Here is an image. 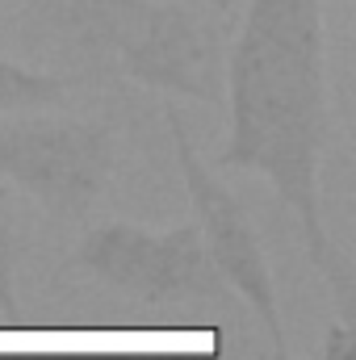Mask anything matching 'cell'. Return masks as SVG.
<instances>
[{
  "label": "cell",
  "instance_id": "obj_4",
  "mask_svg": "<svg viewBox=\"0 0 356 360\" xmlns=\"http://www.w3.org/2000/svg\"><path fill=\"white\" fill-rule=\"evenodd\" d=\"M72 264L89 272L113 293H126L147 306L222 297L227 281L218 276L193 222L172 231H147L134 222H101L80 239Z\"/></svg>",
  "mask_w": 356,
  "mask_h": 360
},
{
  "label": "cell",
  "instance_id": "obj_3",
  "mask_svg": "<svg viewBox=\"0 0 356 360\" xmlns=\"http://www.w3.org/2000/svg\"><path fill=\"white\" fill-rule=\"evenodd\" d=\"M117 143L105 122L38 113L0 126V180L30 193L51 218L80 222L109 188Z\"/></svg>",
  "mask_w": 356,
  "mask_h": 360
},
{
  "label": "cell",
  "instance_id": "obj_8",
  "mask_svg": "<svg viewBox=\"0 0 356 360\" xmlns=\"http://www.w3.org/2000/svg\"><path fill=\"white\" fill-rule=\"evenodd\" d=\"M356 356V327L352 319H331L323 331V360H352Z\"/></svg>",
  "mask_w": 356,
  "mask_h": 360
},
{
  "label": "cell",
  "instance_id": "obj_9",
  "mask_svg": "<svg viewBox=\"0 0 356 360\" xmlns=\"http://www.w3.org/2000/svg\"><path fill=\"white\" fill-rule=\"evenodd\" d=\"M25 360H126V356H25Z\"/></svg>",
  "mask_w": 356,
  "mask_h": 360
},
{
  "label": "cell",
  "instance_id": "obj_10",
  "mask_svg": "<svg viewBox=\"0 0 356 360\" xmlns=\"http://www.w3.org/2000/svg\"><path fill=\"white\" fill-rule=\"evenodd\" d=\"M265 360H298V356H289V348L281 344V348H268V356Z\"/></svg>",
  "mask_w": 356,
  "mask_h": 360
},
{
  "label": "cell",
  "instance_id": "obj_11",
  "mask_svg": "<svg viewBox=\"0 0 356 360\" xmlns=\"http://www.w3.org/2000/svg\"><path fill=\"white\" fill-rule=\"evenodd\" d=\"M210 8H214V13H222V17H227V13H231V8H235V0H210Z\"/></svg>",
  "mask_w": 356,
  "mask_h": 360
},
{
  "label": "cell",
  "instance_id": "obj_6",
  "mask_svg": "<svg viewBox=\"0 0 356 360\" xmlns=\"http://www.w3.org/2000/svg\"><path fill=\"white\" fill-rule=\"evenodd\" d=\"M76 89L72 76L59 72H34L25 63H13L0 55V113H34L59 105L68 92Z\"/></svg>",
  "mask_w": 356,
  "mask_h": 360
},
{
  "label": "cell",
  "instance_id": "obj_5",
  "mask_svg": "<svg viewBox=\"0 0 356 360\" xmlns=\"http://www.w3.org/2000/svg\"><path fill=\"white\" fill-rule=\"evenodd\" d=\"M164 122H168V134H172V151H177V168H180V180H184V193H189V205L197 214L193 226H197L214 269L227 281V289H235L248 302V310L260 319L272 348H281L285 344V319H281V306H276V281H272L265 243H260L248 210L239 205V197L222 180L214 176V168L197 155L193 134L184 126V113L177 105L164 109Z\"/></svg>",
  "mask_w": 356,
  "mask_h": 360
},
{
  "label": "cell",
  "instance_id": "obj_1",
  "mask_svg": "<svg viewBox=\"0 0 356 360\" xmlns=\"http://www.w3.org/2000/svg\"><path fill=\"white\" fill-rule=\"evenodd\" d=\"M227 147L222 168L272 184L298 218L302 248L323 272L336 314L352 319L356 272L323 222L319 164L327 143V34L323 0H248L227 55Z\"/></svg>",
  "mask_w": 356,
  "mask_h": 360
},
{
  "label": "cell",
  "instance_id": "obj_2",
  "mask_svg": "<svg viewBox=\"0 0 356 360\" xmlns=\"http://www.w3.org/2000/svg\"><path fill=\"white\" fill-rule=\"evenodd\" d=\"M30 34L92 80H134L189 101H222L214 30L160 0H17Z\"/></svg>",
  "mask_w": 356,
  "mask_h": 360
},
{
  "label": "cell",
  "instance_id": "obj_7",
  "mask_svg": "<svg viewBox=\"0 0 356 360\" xmlns=\"http://www.w3.org/2000/svg\"><path fill=\"white\" fill-rule=\"evenodd\" d=\"M21 256H25V239H21V226H17L13 188L0 184V314H4V323L21 319V297H17Z\"/></svg>",
  "mask_w": 356,
  "mask_h": 360
}]
</instances>
